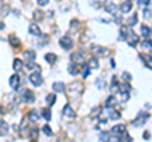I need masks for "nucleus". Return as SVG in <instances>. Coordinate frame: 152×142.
I'll return each mask as SVG.
<instances>
[{
    "label": "nucleus",
    "mask_w": 152,
    "mask_h": 142,
    "mask_svg": "<svg viewBox=\"0 0 152 142\" xmlns=\"http://www.w3.org/2000/svg\"><path fill=\"white\" fill-rule=\"evenodd\" d=\"M142 50H146V51H151L152 50V45H151V40L148 38V40H145L143 42H142Z\"/></svg>",
    "instance_id": "obj_28"
},
{
    "label": "nucleus",
    "mask_w": 152,
    "mask_h": 142,
    "mask_svg": "<svg viewBox=\"0 0 152 142\" xmlns=\"http://www.w3.org/2000/svg\"><path fill=\"white\" fill-rule=\"evenodd\" d=\"M100 113H102V111H100V107H96V108H94V109H93V112H91V114H90V116H91V117H95V114L99 116V114H100Z\"/></svg>",
    "instance_id": "obj_41"
},
{
    "label": "nucleus",
    "mask_w": 152,
    "mask_h": 142,
    "mask_svg": "<svg viewBox=\"0 0 152 142\" xmlns=\"http://www.w3.org/2000/svg\"><path fill=\"white\" fill-rule=\"evenodd\" d=\"M89 75H90V67H89V66H85V67L83 69V78L86 79Z\"/></svg>",
    "instance_id": "obj_40"
},
{
    "label": "nucleus",
    "mask_w": 152,
    "mask_h": 142,
    "mask_svg": "<svg viewBox=\"0 0 152 142\" xmlns=\"http://www.w3.org/2000/svg\"><path fill=\"white\" fill-rule=\"evenodd\" d=\"M34 18H36L37 20H43V18H45L43 12H41V10H36V12H34Z\"/></svg>",
    "instance_id": "obj_38"
},
{
    "label": "nucleus",
    "mask_w": 152,
    "mask_h": 142,
    "mask_svg": "<svg viewBox=\"0 0 152 142\" xmlns=\"http://www.w3.org/2000/svg\"><path fill=\"white\" fill-rule=\"evenodd\" d=\"M141 32H142V36H143L146 40L151 38V28H150V27L142 26V27H141Z\"/></svg>",
    "instance_id": "obj_22"
},
{
    "label": "nucleus",
    "mask_w": 152,
    "mask_h": 142,
    "mask_svg": "<svg viewBox=\"0 0 152 142\" xmlns=\"http://www.w3.org/2000/svg\"><path fill=\"white\" fill-rule=\"evenodd\" d=\"M115 104H117V98L115 97L114 95L108 97V99L105 100V107L107 108H114L115 107Z\"/></svg>",
    "instance_id": "obj_15"
},
{
    "label": "nucleus",
    "mask_w": 152,
    "mask_h": 142,
    "mask_svg": "<svg viewBox=\"0 0 152 142\" xmlns=\"http://www.w3.org/2000/svg\"><path fill=\"white\" fill-rule=\"evenodd\" d=\"M83 90H84V85H83V83H79V81L72 83L71 85H69V88H67V93L71 97H79L80 94L83 93Z\"/></svg>",
    "instance_id": "obj_1"
},
{
    "label": "nucleus",
    "mask_w": 152,
    "mask_h": 142,
    "mask_svg": "<svg viewBox=\"0 0 152 142\" xmlns=\"http://www.w3.org/2000/svg\"><path fill=\"white\" fill-rule=\"evenodd\" d=\"M23 99H24L27 103H33L34 102V94H33V91L29 90V89H26L24 93H23Z\"/></svg>",
    "instance_id": "obj_12"
},
{
    "label": "nucleus",
    "mask_w": 152,
    "mask_h": 142,
    "mask_svg": "<svg viewBox=\"0 0 152 142\" xmlns=\"http://www.w3.org/2000/svg\"><path fill=\"white\" fill-rule=\"evenodd\" d=\"M95 85L98 86L99 90H104V89H105V86H107V84L104 83L102 79H96V80H95Z\"/></svg>",
    "instance_id": "obj_31"
},
{
    "label": "nucleus",
    "mask_w": 152,
    "mask_h": 142,
    "mask_svg": "<svg viewBox=\"0 0 152 142\" xmlns=\"http://www.w3.org/2000/svg\"><path fill=\"white\" fill-rule=\"evenodd\" d=\"M9 131V124L5 121H0V136L7 135Z\"/></svg>",
    "instance_id": "obj_18"
},
{
    "label": "nucleus",
    "mask_w": 152,
    "mask_h": 142,
    "mask_svg": "<svg viewBox=\"0 0 152 142\" xmlns=\"http://www.w3.org/2000/svg\"><path fill=\"white\" fill-rule=\"evenodd\" d=\"M119 89H121V93H129V90H131V85L124 81V84H123L122 86H119Z\"/></svg>",
    "instance_id": "obj_35"
},
{
    "label": "nucleus",
    "mask_w": 152,
    "mask_h": 142,
    "mask_svg": "<svg viewBox=\"0 0 152 142\" xmlns=\"http://www.w3.org/2000/svg\"><path fill=\"white\" fill-rule=\"evenodd\" d=\"M137 22H138V15H137V13H136V14H133L132 17H129L127 19V26L128 27H133V26L137 24Z\"/></svg>",
    "instance_id": "obj_21"
},
{
    "label": "nucleus",
    "mask_w": 152,
    "mask_h": 142,
    "mask_svg": "<svg viewBox=\"0 0 152 142\" xmlns=\"http://www.w3.org/2000/svg\"><path fill=\"white\" fill-rule=\"evenodd\" d=\"M126 131H127V128H126L124 124H117L112 128V133L115 135V136H122V135L126 133Z\"/></svg>",
    "instance_id": "obj_9"
},
{
    "label": "nucleus",
    "mask_w": 152,
    "mask_h": 142,
    "mask_svg": "<svg viewBox=\"0 0 152 142\" xmlns=\"http://www.w3.org/2000/svg\"><path fill=\"white\" fill-rule=\"evenodd\" d=\"M105 10L108 13H110V14H115L117 13V7L114 5V4H108V5H105Z\"/></svg>",
    "instance_id": "obj_32"
},
{
    "label": "nucleus",
    "mask_w": 152,
    "mask_h": 142,
    "mask_svg": "<svg viewBox=\"0 0 152 142\" xmlns=\"http://www.w3.org/2000/svg\"><path fill=\"white\" fill-rule=\"evenodd\" d=\"M150 3H151V0H138V4L143 7H150Z\"/></svg>",
    "instance_id": "obj_43"
},
{
    "label": "nucleus",
    "mask_w": 152,
    "mask_h": 142,
    "mask_svg": "<svg viewBox=\"0 0 152 142\" xmlns=\"http://www.w3.org/2000/svg\"><path fill=\"white\" fill-rule=\"evenodd\" d=\"M108 137H109L108 133H105V132H102V138H107L108 140Z\"/></svg>",
    "instance_id": "obj_47"
},
{
    "label": "nucleus",
    "mask_w": 152,
    "mask_h": 142,
    "mask_svg": "<svg viewBox=\"0 0 152 142\" xmlns=\"http://www.w3.org/2000/svg\"><path fill=\"white\" fill-rule=\"evenodd\" d=\"M29 33L33 36H41V29L39 27H38L36 23H33V24L29 26Z\"/></svg>",
    "instance_id": "obj_17"
},
{
    "label": "nucleus",
    "mask_w": 152,
    "mask_h": 142,
    "mask_svg": "<svg viewBox=\"0 0 152 142\" xmlns=\"http://www.w3.org/2000/svg\"><path fill=\"white\" fill-rule=\"evenodd\" d=\"M143 138H145V140H150V138H151L150 131H146V132H145V133H143Z\"/></svg>",
    "instance_id": "obj_45"
},
{
    "label": "nucleus",
    "mask_w": 152,
    "mask_h": 142,
    "mask_svg": "<svg viewBox=\"0 0 152 142\" xmlns=\"http://www.w3.org/2000/svg\"><path fill=\"white\" fill-rule=\"evenodd\" d=\"M9 41H10V45H12L13 47H19V46H20V41H19L18 37H15L14 34L9 36Z\"/></svg>",
    "instance_id": "obj_24"
},
{
    "label": "nucleus",
    "mask_w": 152,
    "mask_h": 142,
    "mask_svg": "<svg viewBox=\"0 0 152 142\" xmlns=\"http://www.w3.org/2000/svg\"><path fill=\"white\" fill-rule=\"evenodd\" d=\"M62 113H64L65 117H69V118H75L76 117V113H75V111L72 109V108H71L70 104H66V105L64 107Z\"/></svg>",
    "instance_id": "obj_11"
},
{
    "label": "nucleus",
    "mask_w": 152,
    "mask_h": 142,
    "mask_svg": "<svg viewBox=\"0 0 152 142\" xmlns=\"http://www.w3.org/2000/svg\"><path fill=\"white\" fill-rule=\"evenodd\" d=\"M131 9H132V0H127V1H124L119 7V10L122 13H128V12H131Z\"/></svg>",
    "instance_id": "obj_13"
},
{
    "label": "nucleus",
    "mask_w": 152,
    "mask_h": 142,
    "mask_svg": "<svg viewBox=\"0 0 152 142\" xmlns=\"http://www.w3.org/2000/svg\"><path fill=\"white\" fill-rule=\"evenodd\" d=\"M129 99V94L128 93H121V100L122 102H127Z\"/></svg>",
    "instance_id": "obj_42"
},
{
    "label": "nucleus",
    "mask_w": 152,
    "mask_h": 142,
    "mask_svg": "<svg viewBox=\"0 0 152 142\" xmlns=\"http://www.w3.org/2000/svg\"><path fill=\"white\" fill-rule=\"evenodd\" d=\"M88 66H89L90 69H98V67H99V61H98V59H95V57L90 59Z\"/></svg>",
    "instance_id": "obj_29"
},
{
    "label": "nucleus",
    "mask_w": 152,
    "mask_h": 142,
    "mask_svg": "<svg viewBox=\"0 0 152 142\" xmlns=\"http://www.w3.org/2000/svg\"><path fill=\"white\" fill-rule=\"evenodd\" d=\"M57 100V98H56V94H48V95L46 97V104L48 107H52L53 104L56 103Z\"/></svg>",
    "instance_id": "obj_20"
},
{
    "label": "nucleus",
    "mask_w": 152,
    "mask_h": 142,
    "mask_svg": "<svg viewBox=\"0 0 152 142\" xmlns=\"http://www.w3.org/2000/svg\"><path fill=\"white\" fill-rule=\"evenodd\" d=\"M147 118H150V114H148V113H143V112H141L140 114H138V117H137L136 119L132 122V124L134 126V127H142V126H143L145 123H146Z\"/></svg>",
    "instance_id": "obj_4"
},
{
    "label": "nucleus",
    "mask_w": 152,
    "mask_h": 142,
    "mask_svg": "<svg viewBox=\"0 0 152 142\" xmlns=\"http://www.w3.org/2000/svg\"><path fill=\"white\" fill-rule=\"evenodd\" d=\"M114 22H115V23H118V24H121V23L123 22V18L118 17V18H115V19H114Z\"/></svg>",
    "instance_id": "obj_46"
},
{
    "label": "nucleus",
    "mask_w": 152,
    "mask_h": 142,
    "mask_svg": "<svg viewBox=\"0 0 152 142\" xmlns=\"http://www.w3.org/2000/svg\"><path fill=\"white\" fill-rule=\"evenodd\" d=\"M4 7V0H0V8Z\"/></svg>",
    "instance_id": "obj_48"
},
{
    "label": "nucleus",
    "mask_w": 152,
    "mask_h": 142,
    "mask_svg": "<svg viewBox=\"0 0 152 142\" xmlns=\"http://www.w3.org/2000/svg\"><path fill=\"white\" fill-rule=\"evenodd\" d=\"M23 56H24L27 64H32V62H34V60H36V52L32 51V50L24 51V52H23Z\"/></svg>",
    "instance_id": "obj_10"
},
{
    "label": "nucleus",
    "mask_w": 152,
    "mask_h": 142,
    "mask_svg": "<svg viewBox=\"0 0 152 142\" xmlns=\"http://www.w3.org/2000/svg\"><path fill=\"white\" fill-rule=\"evenodd\" d=\"M19 84H20V79H19L18 75L17 74L12 75L10 79H9V85H10V88L14 89V90H17L19 88Z\"/></svg>",
    "instance_id": "obj_8"
},
{
    "label": "nucleus",
    "mask_w": 152,
    "mask_h": 142,
    "mask_svg": "<svg viewBox=\"0 0 152 142\" xmlns=\"http://www.w3.org/2000/svg\"><path fill=\"white\" fill-rule=\"evenodd\" d=\"M71 61H72L74 64H80V65H84L85 64V57L83 53H80V52H75V53L71 55Z\"/></svg>",
    "instance_id": "obj_7"
},
{
    "label": "nucleus",
    "mask_w": 152,
    "mask_h": 142,
    "mask_svg": "<svg viewBox=\"0 0 152 142\" xmlns=\"http://www.w3.org/2000/svg\"><path fill=\"white\" fill-rule=\"evenodd\" d=\"M48 0H37V4L39 7H46V5H48Z\"/></svg>",
    "instance_id": "obj_44"
},
{
    "label": "nucleus",
    "mask_w": 152,
    "mask_h": 142,
    "mask_svg": "<svg viewBox=\"0 0 152 142\" xmlns=\"http://www.w3.org/2000/svg\"><path fill=\"white\" fill-rule=\"evenodd\" d=\"M122 79H123V81L129 83L131 80H132V75H131L129 72H127V71H124V72L122 74Z\"/></svg>",
    "instance_id": "obj_37"
},
{
    "label": "nucleus",
    "mask_w": 152,
    "mask_h": 142,
    "mask_svg": "<svg viewBox=\"0 0 152 142\" xmlns=\"http://www.w3.org/2000/svg\"><path fill=\"white\" fill-rule=\"evenodd\" d=\"M52 88H53V90L56 93H62L65 89H66V85L65 83H61V81H57V83H53V85H52Z\"/></svg>",
    "instance_id": "obj_14"
},
{
    "label": "nucleus",
    "mask_w": 152,
    "mask_h": 142,
    "mask_svg": "<svg viewBox=\"0 0 152 142\" xmlns=\"http://www.w3.org/2000/svg\"><path fill=\"white\" fill-rule=\"evenodd\" d=\"M28 118H29V121L31 122H38V119H39V113H38L36 109H32L29 112V116H28Z\"/></svg>",
    "instance_id": "obj_19"
},
{
    "label": "nucleus",
    "mask_w": 152,
    "mask_h": 142,
    "mask_svg": "<svg viewBox=\"0 0 152 142\" xmlns=\"http://www.w3.org/2000/svg\"><path fill=\"white\" fill-rule=\"evenodd\" d=\"M143 17L145 19H151V9L148 7H146V9L143 10Z\"/></svg>",
    "instance_id": "obj_39"
},
{
    "label": "nucleus",
    "mask_w": 152,
    "mask_h": 142,
    "mask_svg": "<svg viewBox=\"0 0 152 142\" xmlns=\"http://www.w3.org/2000/svg\"><path fill=\"white\" fill-rule=\"evenodd\" d=\"M90 51H91V53L96 55L98 57H104V56H108L109 53H110L105 47H102L99 45H93L91 47H90Z\"/></svg>",
    "instance_id": "obj_2"
},
{
    "label": "nucleus",
    "mask_w": 152,
    "mask_h": 142,
    "mask_svg": "<svg viewBox=\"0 0 152 142\" xmlns=\"http://www.w3.org/2000/svg\"><path fill=\"white\" fill-rule=\"evenodd\" d=\"M109 118H110V121H117L121 118V113L117 112V111H110V116H109Z\"/></svg>",
    "instance_id": "obj_33"
},
{
    "label": "nucleus",
    "mask_w": 152,
    "mask_h": 142,
    "mask_svg": "<svg viewBox=\"0 0 152 142\" xmlns=\"http://www.w3.org/2000/svg\"><path fill=\"white\" fill-rule=\"evenodd\" d=\"M42 116H43V118L45 119L48 122V121H51V117H52V114H51V111L48 109V108H45L43 111H42Z\"/></svg>",
    "instance_id": "obj_30"
},
{
    "label": "nucleus",
    "mask_w": 152,
    "mask_h": 142,
    "mask_svg": "<svg viewBox=\"0 0 152 142\" xmlns=\"http://www.w3.org/2000/svg\"><path fill=\"white\" fill-rule=\"evenodd\" d=\"M140 59L143 61V64L147 66V69L151 70L152 69V64H151V56H146V55H140Z\"/></svg>",
    "instance_id": "obj_16"
},
{
    "label": "nucleus",
    "mask_w": 152,
    "mask_h": 142,
    "mask_svg": "<svg viewBox=\"0 0 152 142\" xmlns=\"http://www.w3.org/2000/svg\"><path fill=\"white\" fill-rule=\"evenodd\" d=\"M42 130H43V133H45L46 136H48V137H52V136H53V132H52V130L50 128V126L45 124V126H43V128H42Z\"/></svg>",
    "instance_id": "obj_36"
},
{
    "label": "nucleus",
    "mask_w": 152,
    "mask_h": 142,
    "mask_svg": "<svg viewBox=\"0 0 152 142\" xmlns=\"http://www.w3.org/2000/svg\"><path fill=\"white\" fill-rule=\"evenodd\" d=\"M29 80H31V83L34 85V86H41V85L43 84V78H42V75H41L39 71L32 74L29 76Z\"/></svg>",
    "instance_id": "obj_5"
},
{
    "label": "nucleus",
    "mask_w": 152,
    "mask_h": 142,
    "mask_svg": "<svg viewBox=\"0 0 152 142\" xmlns=\"http://www.w3.org/2000/svg\"><path fill=\"white\" fill-rule=\"evenodd\" d=\"M13 69H14V71H20V70L23 69V62H22V60H19V59L14 60V62H13Z\"/></svg>",
    "instance_id": "obj_25"
},
{
    "label": "nucleus",
    "mask_w": 152,
    "mask_h": 142,
    "mask_svg": "<svg viewBox=\"0 0 152 142\" xmlns=\"http://www.w3.org/2000/svg\"><path fill=\"white\" fill-rule=\"evenodd\" d=\"M67 70H69V74H71V75H77L79 74V70H77V66H76L74 62H71L70 65H69V67H67Z\"/></svg>",
    "instance_id": "obj_26"
},
{
    "label": "nucleus",
    "mask_w": 152,
    "mask_h": 142,
    "mask_svg": "<svg viewBox=\"0 0 152 142\" xmlns=\"http://www.w3.org/2000/svg\"><path fill=\"white\" fill-rule=\"evenodd\" d=\"M60 46L62 47L64 50H71L74 47V41L71 40L69 36H64L60 40Z\"/></svg>",
    "instance_id": "obj_6"
},
{
    "label": "nucleus",
    "mask_w": 152,
    "mask_h": 142,
    "mask_svg": "<svg viewBox=\"0 0 152 142\" xmlns=\"http://www.w3.org/2000/svg\"><path fill=\"white\" fill-rule=\"evenodd\" d=\"M117 89H119V85H118V83H117V76H113L110 90H112V91H117Z\"/></svg>",
    "instance_id": "obj_34"
},
{
    "label": "nucleus",
    "mask_w": 152,
    "mask_h": 142,
    "mask_svg": "<svg viewBox=\"0 0 152 142\" xmlns=\"http://www.w3.org/2000/svg\"><path fill=\"white\" fill-rule=\"evenodd\" d=\"M126 40L128 42V45H129L131 47H134L137 43H138V41H140V37L136 34L134 31H132V29H128V33H127V37H126Z\"/></svg>",
    "instance_id": "obj_3"
},
{
    "label": "nucleus",
    "mask_w": 152,
    "mask_h": 142,
    "mask_svg": "<svg viewBox=\"0 0 152 142\" xmlns=\"http://www.w3.org/2000/svg\"><path fill=\"white\" fill-rule=\"evenodd\" d=\"M127 33H128V28L127 26H122L121 27V34H119V41H126V37H127Z\"/></svg>",
    "instance_id": "obj_27"
},
{
    "label": "nucleus",
    "mask_w": 152,
    "mask_h": 142,
    "mask_svg": "<svg viewBox=\"0 0 152 142\" xmlns=\"http://www.w3.org/2000/svg\"><path fill=\"white\" fill-rule=\"evenodd\" d=\"M45 60L48 62L50 65H53L56 62V60H57V56L55 53H46L45 55Z\"/></svg>",
    "instance_id": "obj_23"
},
{
    "label": "nucleus",
    "mask_w": 152,
    "mask_h": 142,
    "mask_svg": "<svg viewBox=\"0 0 152 142\" xmlns=\"http://www.w3.org/2000/svg\"><path fill=\"white\" fill-rule=\"evenodd\" d=\"M3 28H4V24L3 23H0V29H3Z\"/></svg>",
    "instance_id": "obj_49"
}]
</instances>
